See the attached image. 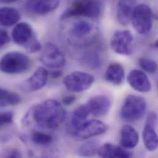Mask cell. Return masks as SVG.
I'll return each mask as SVG.
<instances>
[{"label": "cell", "instance_id": "1", "mask_svg": "<svg viewBox=\"0 0 158 158\" xmlns=\"http://www.w3.org/2000/svg\"><path fill=\"white\" fill-rule=\"evenodd\" d=\"M67 112L57 100H48L36 106L32 116L36 124L41 128L54 130L58 128L65 121Z\"/></svg>", "mask_w": 158, "mask_h": 158}, {"label": "cell", "instance_id": "2", "mask_svg": "<svg viewBox=\"0 0 158 158\" xmlns=\"http://www.w3.org/2000/svg\"><path fill=\"white\" fill-rule=\"evenodd\" d=\"M103 10L102 2L100 0H75L60 16L64 20L73 17H98Z\"/></svg>", "mask_w": 158, "mask_h": 158}, {"label": "cell", "instance_id": "3", "mask_svg": "<svg viewBox=\"0 0 158 158\" xmlns=\"http://www.w3.org/2000/svg\"><path fill=\"white\" fill-rule=\"evenodd\" d=\"M30 66L28 57L19 51L9 52L0 59V70L7 74H20Z\"/></svg>", "mask_w": 158, "mask_h": 158}, {"label": "cell", "instance_id": "4", "mask_svg": "<svg viewBox=\"0 0 158 158\" xmlns=\"http://www.w3.org/2000/svg\"><path fill=\"white\" fill-rule=\"evenodd\" d=\"M147 109V102L140 96L129 95L126 98L121 110V117L129 121L141 119Z\"/></svg>", "mask_w": 158, "mask_h": 158}, {"label": "cell", "instance_id": "5", "mask_svg": "<svg viewBox=\"0 0 158 158\" xmlns=\"http://www.w3.org/2000/svg\"><path fill=\"white\" fill-rule=\"evenodd\" d=\"M153 16L149 6L145 4L137 5L131 19L135 30L140 34L148 33L153 27Z\"/></svg>", "mask_w": 158, "mask_h": 158}, {"label": "cell", "instance_id": "6", "mask_svg": "<svg viewBox=\"0 0 158 158\" xmlns=\"http://www.w3.org/2000/svg\"><path fill=\"white\" fill-rule=\"evenodd\" d=\"M41 62L47 67L59 69L65 64V57L60 49L54 44L48 43L40 55Z\"/></svg>", "mask_w": 158, "mask_h": 158}, {"label": "cell", "instance_id": "7", "mask_svg": "<svg viewBox=\"0 0 158 158\" xmlns=\"http://www.w3.org/2000/svg\"><path fill=\"white\" fill-rule=\"evenodd\" d=\"M133 40L134 36L129 30H117L112 36L110 45L116 53L120 55L130 56L133 51Z\"/></svg>", "mask_w": 158, "mask_h": 158}, {"label": "cell", "instance_id": "8", "mask_svg": "<svg viewBox=\"0 0 158 158\" xmlns=\"http://www.w3.org/2000/svg\"><path fill=\"white\" fill-rule=\"evenodd\" d=\"M63 82L67 90L74 92H81L91 87L94 82V78L87 73L77 71L66 76Z\"/></svg>", "mask_w": 158, "mask_h": 158}, {"label": "cell", "instance_id": "9", "mask_svg": "<svg viewBox=\"0 0 158 158\" xmlns=\"http://www.w3.org/2000/svg\"><path fill=\"white\" fill-rule=\"evenodd\" d=\"M107 130V125L100 120L86 121L75 129V137L80 140H87L89 138L103 134Z\"/></svg>", "mask_w": 158, "mask_h": 158}, {"label": "cell", "instance_id": "10", "mask_svg": "<svg viewBox=\"0 0 158 158\" xmlns=\"http://www.w3.org/2000/svg\"><path fill=\"white\" fill-rule=\"evenodd\" d=\"M157 116L154 112L148 114L143 131V139L146 148L150 152H154L158 148V139L155 127Z\"/></svg>", "mask_w": 158, "mask_h": 158}, {"label": "cell", "instance_id": "11", "mask_svg": "<svg viewBox=\"0 0 158 158\" xmlns=\"http://www.w3.org/2000/svg\"><path fill=\"white\" fill-rule=\"evenodd\" d=\"M49 73L46 69L39 67L29 78L23 81L20 88L25 92H34L44 87L48 82Z\"/></svg>", "mask_w": 158, "mask_h": 158}, {"label": "cell", "instance_id": "12", "mask_svg": "<svg viewBox=\"0 0 158 158\" xmlns=\"http://www.w3.org/2000/svg\"><path fill=\"white\" fill-rule=\"evenodd\" d=\"M85 105L90 114L100 117L108 114L111 108V102L107 96L97 95L90 98Z\"/></svg>", "mask_w": 158, "mask_h": 158}, {"label": "cell", "instance_id": "13", "mask_svg": "<svg viewBox=\"0 0 158 158\" xmlns=\"http://www.w3.org/2000/svg\"><path fill=\"white\" fill-rule=\"evenodd\" d=\"M60 0H27L26 8L38 15H46L55 10L59 6Z\"/></svg>", "mask_w": 158, "mask_h": 158}, {"label": "cell", "instance_id": "14", "mask_svg": "<svg viewBox=\"0 0 158 158\" xmlns=\"http://www.w3.org/2000/svg\"><path fill=\"white\" fill-rule=\"evenodd\" d=\"M12 39L17 44L26 46L35 36L31 25L26 22L17 23L12 31Z\"/></svg>", "mask_w": 158, "mask_h": 158}, {"label": "cell", "instance_id": "15", "mask_svg": "<svg viewBox=\"0 0 158 158\" xmlns=\"http://www.w3.org/2000/svg\"><path fill=\"white\" fill-rule=\"evenodd\" d=\"M127 81L129 85L138 92L146 93L152 89V83L150 79L141 70H132L127 77Z\"/></svg>", "mask_w": 158, "mask_h": 158}, {"label": "cell", "instance_id": "16", "mask_svg": "<svg viewBox=\"0 0 158 158\" xmlns=\"http://www.w3.org/2000/svg\"><path fill=\"white\" fill-rule=\"evenodd\" d=\"M137 0H119L117 9V19L118 22L126 25L131 22L135 7Z\"/></svg>", "mask_w": 158, "mask_h": 158}, {"label": "cell", "instance_id": "17", "mask_svg": "<svg viewBox=\"0 0 158 158\" xmlns=\"http://www.w3.org/2000/svg\"><path fill=\"white\" fill-rule=\"evenodd\" d=\"M97 153L101 158H129L132 156L131 153L124 149L123 147L110 143H105L99 147Z\"/></svg>", "mask_w": 158, "mask_h": 158}, {"label": "cell", "instance_id": "18", "mask_svg": "<svg viewBox=\"0 0 158 158\" xmlns=\"http://www.w3.org/2000/svg\"><path fill=\"white\" fill-rule=\"evenodd\" d=\"M139 141V135L136 130L129 125L124 126L121 131L120 143L122 147L127 149L135 148Z\"/></svg>", "mask_w": 158, "mask_h": 158}, {"label": "cell", "instance_id": "19", "mask_svg": "<svg viewBox=\"0 0 158 158\" xmlns=\"http://www.w3.org/2000/svg\"><path fill=\"white\" fill-rule=\"evenodd\" d=\"M20 19L19 11L12 7H0V25L9 27L17 23Z\"/></svg>", "mask_w": 158, "mask_h": 158}, {"label": "cell", "instance_id": "20", "mask_svg": "<svg viewBox=\"0 0 158 158\" xmlns=\"http://www.w3.org/2000/svg\"><path fill=\"white\" fill-rule=\"evenodd\" d=\"M105 77L108 82L114 85H120L124 78V70L119 64H111L107 68Z\"/></svg>", "mask_w": 158, "mask_h": 158}, {"label": "cell", "instance_id": "21", "mask_svg": "<svg viewBox=\"0 0 158 158\" xmlns=\"http://www.w3.org/2000/svg\"><path fill=\"white\" fill-rule=\"evenodd\" d=\"M21 102V97L16 93L0 87V107L14 106Z\"/></svg>", "mask_w": 158, "mask_h": 158}, {"label": "cell", "instance_id": "22", "mask_svg": "<svg viewBox=\"0 0 158 158\" xmlns=\"http://www.w3.org/2000/svg\"><path fill=\"white\" fill-rule=\"evenodd\" d=\"M90 114L89 110L85 104H82L77 108L73 113L72 117V125L75 129L79 127L85 121Z\"/></svg>", "mask_w": 158, "mask_h": 158}, {"label": "cell", "instance_id": "23", "mask_svg": "<svg viewBox=\"0 0 158 158\" xmlns=\"http://www.w3.org/2000/svg\"><path fill=\"white\" fill-rule=\"evenodd\" d=\"M91 23L85 20H79L75 23L71 29L72 34L77 38H81L88 35L92 30Z\"/></svg>", "mask_w": 158, "mask_h": 158}, {"label": "cell", "instance_id": "24", "mask_svg": "<svg viewBox=\"0 0 158 158\" xmlns=\"http://www.w3.org/2000/svg\"><path fill=\"white\" fill-rule=\"evenodd\" d=\"M98 144L96 140L87 142L81 145L78 149V154L81 156L90 157L93 156L97 152Z\"/></svg>", "mask_w": 158, "mask_h": 158}, {"label": "cell", "instance_id": "25", "mask_svg": "<svg viewBox=\"0 0 158 158\" xmlns=\"http://www.w3.org/2000/svg\"><path fill=\"white\" fill-rule=\"evenodd\" d=\"M31 140L36 145H46L52 142V137L42 132L35 131L31 135Z\"/></svg>", "mask_w": 158, "mask_h": 158}, {"label": "cell", "instance_id": "26", "mask_svg": "<svg viewBox=\"0 0 158 158\" xmlns=\"http://www.w3.org/2000/svg\"><path fill=\"white\" fill-rule=\"evenodd\" d=\"M139 64L142 69L149 73H155L157 70L156 62L151 59L142 57L139 60Z\"/></svg>", "mask_w": 158, "mask_h": 158}, {"label": "cell", "instance_id": "27", "mask_svg": "<svg viewBox=\"0 0 158 158\" xmlns=\"http://www.w3.org/2000/svg\"><path fill=\"white\" fill-rule=\"evenodd\" d=\"M26 50L30 53H35L38 52L41 49V45L40 42L37 40L36 36H35L31 40L24 46Z\"/></svg>", "mask_w": 158, "mask_h": 158}, {"label": "cell", "instance_id": "28", "mask_svg": "<svg viewBox=\"0 0 158 158\" xmlns=\"http://www.w3.org/2000/svg\"><path fill=\"white\" fill-rule=\"evenodd\" d=\"M14 114L12 111H4L0 113V127L11 124L14 121Z\"/></svg>", "mask_w": 158, "mask_h": 158}, {"label": "cell", "instance_id": "29", "mask_svg": "<svg viewBox=\"0 0 158 158\" xmlns=\"http://www.w3.org/2000/svg\"><path fill=\"white\" fill-rule=\"evenodd\" d=\"M3 158H19L21 157L20 153L16 149L4 150L0 155Z\"/></svg>", "mask_w": 158, "mask_h": 158}, {"label": "cell", "instance_id": "30", "mask_svg": "<svg viewBox=\"0 0 158 158\" xmlns=\"http://www.w3.org/2000/svg\"><path fill=\"white\" fill-rule=\"evenodd\" d=\"M10 41V37L8 33L4 29L0 28V49L8 44Z\"/></svg>", "mask_w": 158, "mask_h": 158}, {"label": "cell", "instance_id": "31", "mask_svg": "<svg viewBox=\"0 0 158 158\" xmlns=\"http://www.w3.org/2000/svg\"><path fill=\"white\" fill-rule=\"evenodd\" d=\"M76 100V97L74 95H67L62 98V103L67 106L73 104Z\"/></svg>", "mask_w": 158, "mask_h": 158}, {"label": "cell", "instance_id": "32", "mask_svg": "<svg viewBox=\"0 0 158 158\" xmlns=\"http://www.w3.org/2000/svg\"><path fill=\"white\" fill-rule=\"evenodd\" d=\"M51 77L52 78L57 79V78L61 77V76L62 75V72L60 70H56V71L52 72L51 73Z\"/></svg>", "mask_w": 158, "mask_h": 158}, {"label": "cell", "instance_id": "33", "mask_svg": "<svg viewBox=\"0 0 158 158\" xmlns=\"http://www.w3.org/2000/svg\"><path fill=\"white\" fill-rule=\"evenodd\" d=\"M17 1L19 0H0V2L4 3V4H9V3L17 2Z\"/></svg>", "mask_w": 158, "mask_h": 158}]
</instances>
